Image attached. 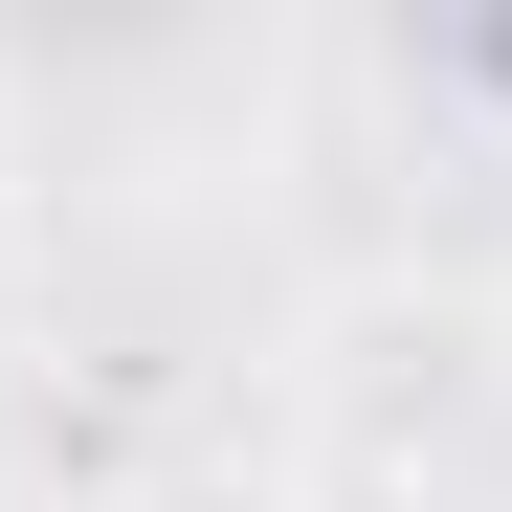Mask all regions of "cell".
Here are the masks:
<instances>
[{"label": "cell", "instance_id": "6da1fadb", "mask_svg": "<svg viewBox=\"0 0 512 512\" xmlns=\"http://www.w3.org/2000/svg\"><path fill=\"white\" fill-rule=\"evenodd\" d=\"M156 512H290V490H156Z\"/></svg>", "mask_w": 512, "mask_h": 512}]
</instances>
